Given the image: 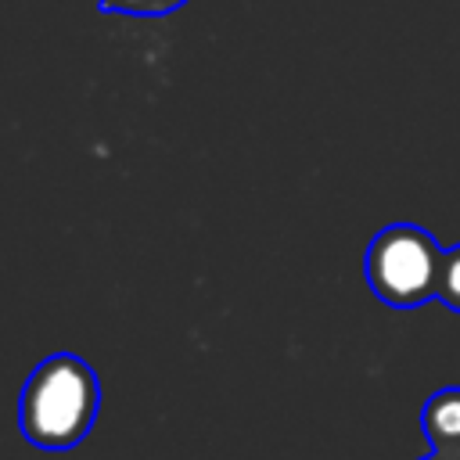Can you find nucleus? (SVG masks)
Masks as SVG:
<instances>
[{
	"instance_id": "f257e3e1",
	"label": "nucleus",
	"mask_w": 460,
	"mask_h": 460,
	"mask_svg": "<svg viewBox=\"0 0 460 460\" xmlns=\"http://www.w3.org/2000/svg\"><path fill=\"white\" fill-rule=\"evenodd\" d=\"M101 406V385L86 359L72 352L47 356L25 381L18 399V428L36 449L65 453L79 446Z\"/></svg>"
},
{
	"instance_id": "f03ea898",
	"label": "nucleus",
	"mask_w": 460,
	"mask_h": 460,
	"mask_svg": "<svg viewBox=\"0 0 460 460\" xmlns=\"http://www.w3.org/2000/svg\"><path fill=\"white\" fill-rule=\"evenodd\" d=\"M442 244L417 223H392L374 234L363 255L370 291L392 309H417L438 298Z\"/></svg>"
},
{
	"instance_id": "7ed1b4c3",
	"label": "nucleus",
	"mask_w": 460,
	"mask_h": 460,
	"mask_svg": "<svg viewBox=\"0 0 460 460\" xmlns=\"http://www.w3.org/2000/svg\"><path fill=\"white\" fill-rule=\"evenodd\" d=\"M187 0H101L104 11L111 14H129V18H165Z\"/></svg>"
},
{
	"instance_id": "20e7f679",
	"label": "nucleus",
	"mask_w": 460,
	"mask_h": 460,
	"mask_svg": "<svg viewBox=\"0 0 460 460\" xmlns=\"http://www.w3.org/2000/svg\"><path fill=\"white\" fill-rule=\"evenodd\" d=\"M438 298L442 305H449L453 313H460V244H453L442 259V284H438Z\"/></svg>"
},
{
	"instance_id": "39448f33",
	"label": "nucleus",
	"mask_w": 460,
	"mask_h": 460,
	"mask_svg": "<svg viewBox=\"0 0 460 460\" xmlns=\"http://www.w3.org/2000/svg\"><path fill=\"white\" fill-rule=\"evenodd\" d=\"M428 442H431V453L420 460H460V431H449V435H438Z\"/></svg>"
}]
</instances>
